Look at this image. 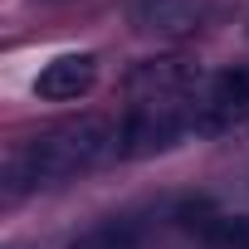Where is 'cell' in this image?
<instances>
[{
	"label": "cell",
	"instance_id": "6da1fadb",
	"mask_svg": "<svg viewBox=\"0 0 249 249\" xmlns=\"http://www.w3.org/2000/svg\"><path fill=\"white\" fill-rule=\"evenodd\" d=\"M107 157H122V127H112L107 117H73L59 127L30 137L10 166H5V196H25L35 186H59L73 181L93 166H103Z\"/></svg>",
	"mask_w": 249,
	"mask_h": 249
},
{
	"label": "cell",
	"instance_id": "7a4b0ae2",
	"mask_svg": "<svg viewBox=\"0 0 249 249\" xmlns=\"http://www.w3.org/2000/svg\"><path fill=\"white\" fill-rule=\"evenodd\" d=\"M196 132L186 98H137L122 117V157H152Z\"/></svg>",
	"mask_w": 249,
	"mask_h": 249
},
{
	"label": "cell",
	"instance_id": "3957f363",
	"mask_svg": "<svg viewBox=\"0 0 249 249\" xmlns=\"http://www.w3.org/2000/svg\"><path fill=\"white\" fill-rule=\"evenodd\" d=\"M191 117H196V137H220V132H234L239 122H249V73H215L205 78L200 98L191 103Z\"/></svg>",
	"mask_w": 249,
	"mask_h": 249
},
{
	"label": "cell",
	"instance_id": "277c9868",
	"mask_svg": "<svg viewBox=\"0 0 249 249\" xmlns=\"http://www.w3.org/2000/svg\"><path fill=\"white\" fill-rule=\"evenodd\" d=\"M132 93L137 98H191L200 88V64L191 59H147L132 69Z\"/></svg>",
	"mask_w": 249,
	"mask_h": 249
},
{
	"label": "cell",
	"instance_id": "5b68a950",
	"mask_svg": "<svg viewBox=\"0 0 249 249\" xmlns=\"http://www.w3.org/2000/svg\"><path fill=\"white\" fill-rule=\"evenodd\" d=\"M93 78H98V59L93 54H59L54 64L39 69L35 93L44 103H73V98H83L93 88Z\"/></svg>",
	"mask_w": 249,
	"mask_h": 249
},
{
	"label": "cell",
	"instance_id": "8992f818",
	"mask_svg": "<svg viewBox=\"0 0 249 249\" xmlns=\"http://www.w3.org/2000/svg\"><path fill=\"white\" fill-rule=\"evenodd\" d=\"M69 249H142V230L132 220H103L78 239H69Z\"/></svg>",
	"mask_w": 249,
	"mask_h": 249
},
{
	"label": "cell",
	"instance_id": "52a82bcc",
	"mask_svg": "<svg viewBox=\"0 0 249 249\" xmlns=\"http://www.w3.org/2000/svg\"><path fill=\"white\" fill-rule=\"evenodd\" d=\"M191 230H200L205 249H249V215H205Z\"/></svg>",
	"mask_w": 249,
	"mask_h": 249
}]
</instances>
